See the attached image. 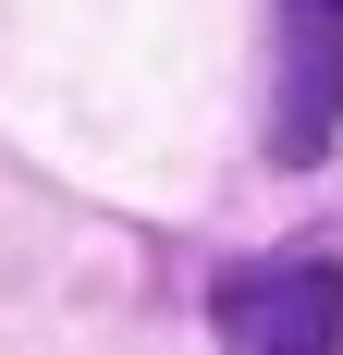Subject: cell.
Returning a JSON list of instances; mask_svg holds the SVG:
<instances>
[{"instance_id": "obj_2", "label": "cell", "mask_w": 343, "mask_h": 355, "mask_svg": "<svg viewBox=\"0 0 343 355\" xmlns=\"http://www.w3.org/2000/svg\"><path fill=\"white\" fill-rule=\"evenodd\" d=\"M343 123V0H270V159L307 172Z\"/></svg>"}, {"instance_id": "obj_1", "label": "cell", "mask_w": 343, "mask_h": 355, "mask_svg": "<svg viewBox=\"0 0 343 355\" xmlns=\"http://www.w3.org/2000/svg\"><path fill=\"white\" fill-rule=\"evenodd\" d=\"M208 306H221L233 355H331V343H343V270H331L319 245H282V257L221 270Z\"/></svg>"}]
</instances>
